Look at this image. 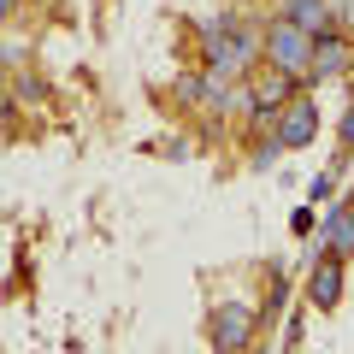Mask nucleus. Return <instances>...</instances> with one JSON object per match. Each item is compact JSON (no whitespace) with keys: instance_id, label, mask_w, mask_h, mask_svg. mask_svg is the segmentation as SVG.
<instances>
[{"instance_id":"2","label":"nucleus","mask_w":354,"mask_h":354,"mask_svg":"<svg viewBox=\"0 0 354 354\" xmlns=\"http://www.w3.org/2000/svg\"><path fill=\"white\" fill-rule=\"evenodd\" d=\"M248 337H254V313L242 301H225L213 313V348L218 354H242V348H248Z\"/></svg>"},{"instance_id":"11","label":"nucleus","mask_w":354,"mask_h":354,"mask_svg":"<svg viewBox=\"0 0 354 354\" xmlns=\"http://www.w3.org/2000/svg\"><path fill=\"white\" fill-rule=\"evenodd\" d=\"M342 142H348V148H354V106H348V113H342Z\"/></svg>"},{"instance_id":"5","label":"nucleus","mask_w":354,"mask_h":354,"mask_svg":"<svg viewBox=\"0 0 354 354\" xmlns=\"http://www.w3.org/2000/svg\"><path fill=\"white\" fill-rule=\"evenodd\" d=\"M307 301L313 307H337L342 301V254H325L313 266V278H307Z\"/></svg>"},{"instance_id":"3","label":"nucleus","mask_w":354,"mask_h":354,"mask_svg":"<svg viewBox=\"0 0 354 354\" xmlns=\"http://www.w3.org/2000/svg\"><path fill=\"white\" fill-rule=\"evenodd\" d=\"M272 136H278L283 148H307V142L319 136V106L295 95V101H290V106L278 113V130H272Z\"/></svg>"},{"instance_id":"12","label":"nucleus","mask_w":354,"mask_h":354,"mask_svg":"<svg viewBox=\"0 0 354 354\" xmlns=\"http://www.w3.org/2000/svg\"><path fill=\"white\" fill-rule=\"evenodd\" d=\"M0 6H6V12H12V6H18V0H0Z\"/></svg>"},{"instance_id":"7","label":"nucleus","mask_w":354,"mask_h":354,"mask_svg":"<svg viewBox=\"0 0 354 354\" xmlns=\"http://www.w3.org/2000/svg\"><path fill=\"white\" fill-rule=\"evenodd\" d=\"M348 59H354V48L342 36H319L313 41V77H342V71H348Z\"/></svg>"},{"instance_id":"9","label":"nucleus","mask_w":354,"mask_h":354,"mask_svg":"<svg viewBox=\"0 0 354 354\" xmlns=\"http://www.w3.org/2000/svg\"><path fill=\"white\" fill-rule=\"evenodd\" d=\"M290 24H301L307 36H330V6H325V0H295Z\"/></svg>"},{"instance_id":"1","label":"nucleus","mask_w":354,"mask_h":354,"mask_svg":"<svg viewBox=\"0 0 354 354\" xmlns=\"http://www.w3.org/2000/svg\"><path fill=\"white\" fill-rule=\"evenodd\" d=\"M313 41L319 36H307L301 24H290V18H278V24L266 30V59L278 65V71H313Z\"/></svg>"},{"instance_id":"6","label":"nucleus","mask_w":354,"mask_h":354,"mask_svg":"<svg viewBox=\"0 0 354 354\" xmlns=\"http://www.w3.org/2000/svg\"><path fill=\"white\" fill-rule=\"evenodd\" d=\"M319 248H325V254H342V260L354 254V207H330L325 230H319Z\"/></svg>"},{"instance_id":"4","label":"nucleus","mask_w":354,"mask_h":354,"mask_svg":"<svg viewBox=\"0 0 354 354\" xmlns=\"http://www.w3.org/2000/svg\"><path fill=\"white\" fill-rule=\"evenodd\" d=\"M254 48H266V41L242 36V30H230V36H213V41H207V71H242V65L254 59Z\"/></svg>"},{"instance_id":"10","label":"nucleus","mask_w":354,"mask_h":354,"mask_svg":"<svg viewBox=\"0 0 354 354\" xmlns=\"http://www.w3.org/2000/svg\"><path fill=\"white\" fill-rule=\"evenodd\" d=\"M201 83H207V77H177V101H195V106H201Z\"/></svg>"},{"instance_id":"8","label":"nucleus","mask_w":354,"mask_h":354,"mask_svg":"<svg viewBox=\"0 0 354 354\" xmlns=\"http://www.w3.org/2000/svg\"><path fill=\"white\" fill-rule=\"evenodd\" d=\"M290 101H295V71H278L272 65V77L254 88V106H290Z\"/></svg>"}]
</instances>
